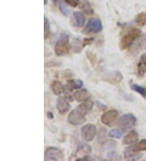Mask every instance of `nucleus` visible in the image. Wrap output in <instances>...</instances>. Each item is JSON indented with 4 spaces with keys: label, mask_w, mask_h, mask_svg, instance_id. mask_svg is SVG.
<instances>
[{
    "label": "nucleus",
    "mask_w": 146,
    "mask_h": 161,
    "mask_svg": "<svg viewBox=\"0 0 146 161\" xmlns=\"http://www.w3.org/2000/svg\"><path fill=\"white\" fill-rule=\"evenodd\" d=\"M141 34V31L139 29L132 28L128 30L125 33L124 35L122 37L119 42V47L121 50L128 49L133 45L135 42L138 39Z\"/></svg>",
    "instance_id": "f257e3e1"
},
{
    "label": "nucleus",
    "mask_w": 146,
    "mask_h": 161,
    "mask_svg": "<svg viewBox=\"0 0 146 161\" xmlns=\"http://www.w3.org/2000/svg\"><path fill=\"white\" fill-rule=\"evenodd\" d=\"M71 44L69 42V35L67 34H62L57 40L55 46V55L58 56H63L70 53Z\"/></svg>",
    "instance_id": "f03ea898"
},
{
    "label": "nucleus",
    "mask_w": 146,
    "mask_h": 161,
    "mask_svg": "<svg viewBox=\"0 0 146 161\" xmlns=\"http://www.w3.org/2000/svg\"><path fill=\"white\" fill-rule=\"evenodd\" d=\"M136 118L132 113H127L120 116L118 120V125L123 132H127L128 130H132V128L135 127L136 124Z\"/></svg>",
    "instance_id": "7ed1b4c3"
},
{
    "label": "nucleus",
    "mask_w": 146,
    "mask_h": 161,
    "mask_svg": "<svg viewBox=\"0 0 146 161\" xmlns=\"http://www.w3.org/2000/svg\"><path fill=\"white\" fill-rule=\"evenodd\" d=\"M86 120L85 115L83 114L78 108H75L74 110L69 113L68 116V121L69 124L72 125H80L84 124Z\"/></svg>",
    "instance_id": "20e7f679"
},
{
    "label": "nucleus",
    "mask_w": 146,
    "mask_h": 161,
    "mask_svg": "<svg viewBox=\"0 0 146 161\" xmlns=\"http://www.w3.org/2000/svg\"><path fill=\"white\" fill-rule=\"evenodd\" d=\"M102 24L98 18H92L88 21L85 28H84V34H97L102 30Z\"/></svg>",
    "instance_id": "39448f33"
},
{
    "label": "nucleus",
    "mask_w": 146,
    "mask_h": 161,
    "mask_svg": "<svg viewBox=\"0 0 146 161\" xmlns=\"http://www.w3.org/2000/svg\"><path fill=\"white\" fill-rule=\"evenodd\" d=\"M97 135V128L94 125L87 124L81 128L82 138L85 142H92Z\"/></svg>",
    "instance_id": "423d86ee"
},
{
    "label": "nucleus",
    "mask_w": 146,
    "mask_h": 161,
    "mask_svg": "<svg viewBox=\"0 0 146 161\" xmlns=\"http://www.w3.org/2000/svg\"><path fill=\"white\" fill-rule=\"evenodd\" d=\"M63 159V154L58 147H48L45 151V160L59 161Z\"/></svg>",
    "instance_id": "0eeeda50"
},
{
    "label": "nucleus",
    "mask_w": 146,
    "mask_h": 161,
    "mask_svg": "<svg viewBox=\"0 0 146 161\" xmlns=\"http://www.w3.org/2000/svg\"><path fill=\"white\" fill-rule=\"evenodd\" d=\"M119 116V113L116 110H110L107 111L104 113L101 117V121L102 122V124L105 125H111L114 122L117 120V118Z\"/></svg>",
    "instance_id": "6e6552de"
},
{
    "label": "nucleus",
    "mask_w": 146,
    "mask_h": 161,
    "mask_svg": "<svg viewBox=\"0 0 146 161\" xmlns=\"http://www.w3.org/2000/svg\"><path fill=\"white\" fill-rule=\"evenodd\" d=\"M70 103H68V99H66V98L60 97V98H58L57 99L56 108L58 113L60 115L66 114L67 112L70 110Z\"/></svg>",
    "instance_id": "1a4fd4ad"
},
{
    "label": "nucleus",
    "mask_w": 146,
    "mask_h": 161,
    "mask_svg": "<svg viewBox=\"0 0 146 161\" xmlns=\"http://www.w3.org/2000/svg\"><path fill=\"white\" fill-rule=\"evenodd\" d=\"M72 25L76 28H81L85 24V16L82 12H75L72 17Z\"/></svg>",
    "instance_id": "9d476101"
},
{
    "label": "nucleus",
    "mask_w": 146,
    "mask_h": 161,
    "mask_svg": "<svg viewBox=\"0 0 146 161\" xmlns=\"http://www.w3.org/2000/svg\"><path fill=\"white\" fill-rule=\"evenodd\" d=\"M123 156L127 160H138V159H141L142 157V155L139 152H136V151H133L131 147H127L126 149L123 151Z\"/></svg>",
    "instance_id": "9b49d317"
},
{
    "label": "nucleus",
    "mask_w": 146,
    "mask_h": 161,
    "mask_svg": "<svg viewBox=\"0 0 146 161\" xmlns=\"http://www.w3.org/2000/svg\"><path fill=\"white\" fill-rule=\"evenodd\" d=\"M137 75L138 77H144L146 73V53L143 54L140 57L137 64Z\"/></svg>",
    "instance_id": "f8f14e48"
},
{
    "label": "nucleus",
    "mask_w": 146,
    "mask_h": 161,
    "mask_svg": "<svg viewBox=\"0 0 146 161\" xmlns=\"http://www.w3.org/2000/svg\"><path fill=\"white\" fill-rule=\"evenodd\" d=\"M138 139L139 135L137 132L135 131V130H131L123 138V143L124 145H131V144L136 143V142L138 141Z\"/></svg>",
    "instance_id": "ddd939ff"
},
{
    "label": "nucleus",
    "mask_w": 146,
    "mask_h": 161,
    "mask_svg": "<svg viewBox=\"0 0 146 161\" xmlns=\"http://www.w3.org/2000/svg\"><path fill=\"white\" fill-rule=\"evenodd\" d=\"M90 95L86 89H81L74 93V98L77 102H84L89 100Z\"/></svg>",
    "instance_id": "4468645a"
},
{
    "label": "nucleus",
    "mask_w": 146,
    "mask_h": 161,
    "mask_svg": "<svg viewBox=\"0 0 146 161\" xmlns=\"http://www.w3.org/2000/svg\"><path fill=\"white\" fill-rule=\"evenodd\" d=\"M83 86V81L80 80H68L65 85V89L72 91L76 89H80Z\"/></svg>",
    "instance_id": "2eb2a0df"
},
{
    "label": "nucleus",
    "mask_w": 146,
    "mask_h": 161,
    "mask_svg": "<svg viewBox=\"0 0 146 161\" xmlns=\"http://www.w3.org/2000/svg\"><path fill=\"white\" fill-rule=\"evenodd\" d=\"M93 107H94V103L90 100H86L82 103L80 106L77 107V108L83 114L86 116V115H88L91 112L92 109H93Z\"/></svg>",
    "instance_id": "dca6fc26"
},
{
    "label": "nucleus",
    "mask_w": 146,
    "mask_h": 161,
    "mask_svg": "<svg viewBox=\"0 0 146 161\" xmlns=\"http://www.w3.org/2000/svg\"><path fill=\"white\" fill-rule=\"evenodd\" d=\"M51 90L55 95H61L64 91V86L59 80H54L51 84Z\"/></svg>",
    "instance_id": "f3484780"
},
{
    "label": "nucleus",
    "mask_w": 146,
    "mask_h": 161,
    "mask_svg": "<svg viewBox=\"0 0 146 161\" xmlns=\"http://www.w3.org/2000/svg\"><path fill=\"white\" fill-rule=\"evenodd\" d=\"M131 148L136 152L146 151V139L140 140L138 142H136V143H134V145L131 146Z\"/></svg>",
    "instance_id": "a211bd4d"
},
{
    "label": "nucleus",
    "mask_w": 146,
    "mask_h": 161,
    "mask_svg": "<svg viewBox=\"0 0 146 161\" xmlns=\"http://www.w3.org/2000/svg\"><path fill=\"white\" fill-rule=\"evenodd\" d=\"M80 8H81L82 10L84 11V13L87 14V15L94 14V9H93V8L91 7V4L88 0H82Z\"/></svg>",
    "instance_id": "6ab92c4d"
},
{
    "label": "nucleus",
    "mask_w": 146,
    "mask_h": 161,
    "mask_svg": "<svg viewBox=\"0 0 146 161\" xmlns=\"http://www.w3.org/2000/svg\"><path fill=\"white\" fill-rule=\"evenodd\" d=\"M92 152V148L88 144H82L78 147L76 153L80 154V155H88Z\"/></svg>",
    "instance_id": "aec40b11"
},
{
    "label": "nucleus",
    "mask_w": 146,
    "mask_h": 161,
    "mask_svg": "<svg viewBox=\"0 0 146 161\" xmlns=\"http://www.w3.org/2000/svg\"><path fill=\"white\" fill-rule=\"evenodd\" d=\"M131 88H132V90L136 91V93H138L139 94H140L143 98H146V91L144 87L140 86H139L137 84L132 83V84L131 85Z\"/></svg>",
    "instance_id": "412c9836"
},
{
    "label": "nucleus",
    "mask_w": 146,
    "mask_h": 161,
    "mask_svg": "<svg viewBox=\"0 0 146 161\" xmlns=\"http://www.w3.org/2000/svg\"><path fill=\"white\" fill-rule=\"evenodd\" d=\"M136 23L140 26H144L146 24V13L144 12L139 13L136 17Z\"/></svg>",
    "instance_id": "4be33fe9"
},
{
    "label": "nucleus",
    "mask_w": 146,
    "mask_h": 161,
    "mask_svg": "<svg viewBox=\"0 0 146 161\" xmlns=\"http://www.w3.org/2000/svg\"><path fill=\"white\" fill-rule=\"evenodd\" d=\"M115 147H116V142H115L107 140V141L104 142L103 145H102V149L105 150V151H111Z\"/></svg>",
    "instance_id": "5701e85b"
},
{
    "label": "nucleus",
    "mask_w": 146,
    "mask_h": 161,
    "mask_svg": "<svg viewBox=\"0 0 146 161\" xmlns=\"http://www.w3.org/2000/svg\"><path fill=\"white\" fill-rule=\"evenodd\" d=\"M50 32H51V29H50V23H49V20L47 17H44V38L46 39L47 37L50 35Z\"/></svg>",
    "instance_id": "b1692460"
},
{
    "label": "nucleus",
    "mask_w": 146,
    "mask_h": 161,
    "mask_svg": "<svg viewBox=\"0 0 146 161\" xmlns=\"http://www.w3.org/2000/svg\"><path fill=\"white\" fill-rule=\"evenodd\" d=\"M109 135L111 136V138L119 139V138H122V136H123V131L120 130H117V129H115V130H112L110 131Z\"/></svg>",
    "instance_id": "393cba45"
},
{
    "label": "nucleus",
    "mask_w": 146,
    "mask_h": 161,
    "mask_svg": "<svg viewBox=\"0 0 146 161\" xmlns=\"http://www.w3.org/2000/svg\"><path fill=\"white\" fill-rule=\"evenodd\" d=\"M59 11H60L61 13H62L64 16H70L71 10L66 6V5H65L64 3L59 4Z\"/></svg>",
    "instance_id": "a878e982"
},
{
    "label": "nucleus",
    "mask_w": 146,
    "mask_h": 161,
    "mask_svg": "<svg viewBox=\"0 0 146 161\" xmlns=\"http://www.w3.org/2000/svg\"><path fill=\"white\" fill-rule=\"evenodd\" d=\"M87 58L90 60L92 65H94L97 62V58H96L95 55L94 53H92L90 51H88L87 52Z\"/></svg>",
    "instance_id": "bb28decb"
},
{
    "label": "nucleus",
    "mask_w": 146,
    "mask_h": 161,
    "mask_svg": "<svg viewBox=\"0 0 146 161\" xmlns=\"http://www.w3.org/2000/svg\"><path fill=\"white\" fill-rule=\"evenodd\" d=\"M64 1L67 4L73 8H76L80 4V0H64Z\"/></svg>",
    "instance_id": "cd10ccee"
},
{
    "label": "nucleus",
    "mask_w": 146,
    "mask_h": 161,
    "mask_svg": "<svg viewBox=\"0 0 146 161\" xmlns=\"http://www.w3.org/2000/svg\"><path fill=\"white\" fill-rule=\"evenodd\" d=\"M94 41V38H85L82 41V44H83V47H86V46L89 45L90 43H92V42Z\"/></svg>",
    "instance_id": "c85d7f7f"
},
{
    "label": "nucleus",
    "mask_w": 146,
    "mask_h": 161,
    "mask_svg": "<svg viewBox=\"0 0 146 161\" xmlns=\"http://www.w3.org/2000/svg\"><path fill=\"white\" fill-rule=\"evenodd\" d=\"M46 115L47 117H49L50 119H53V118H54V115H53V113L51 112H47Z\"/></svg>",
    "instance_id": "c756f323"
},
{
    "label": "nucleus",
    "mask_w": 146,
    "mask_h": 161,
    "mask_svg": "<svg viewBox=\"0 0 146 161\" xmlns=\"http://www.w3.org/2000/svg\"><path fill=\"white\" fill-rule=\"evenodd\" d=\"M58 1V0H53V2H54V3H55V4H56Z\"/></svg>",
    "instance_id": "7c9ffc66"
},
{
    "label": "nucleus",
    "mask_w": 146,
    "mask_h": 161,
    "mask_svg": "<svg viewBox=\"0 0 146 161\" xmlns=\"http://www.w3.org/2000/svg\"><path fill=\"white\" fill-rule=\"evenodd\" d=\"M46 3H47V0H44V4L46 5Z\"/></svg>",
    "instance_id": "2f4dec72"
}]
</instances>
